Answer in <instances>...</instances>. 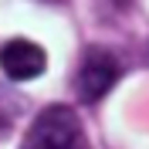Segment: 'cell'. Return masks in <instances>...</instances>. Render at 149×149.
I'll return each instance as SVG.
<instances>
[{"label":"cell","mask_w":149,"mask_h":149,"mask_svg":"<svg viewBox=\"0 0 149 149\" xmlns=\"http://www.w3.org/2000/svg\"><path fill=\"white\" fill-rule=\"evenodd\" d=\"M20 149H88L81 119L71 105H51L31 122Z\"/></svg>","instance_id":"1"},{"label":"cell","mask_w":149,"mask_h":149,"mask_svg":"<svg viewBox=\"0 0 149 149\" xmlns=\"http://www.w3.org/2000/svg\"><path fill=\"white\" fill-rule=\"evenodd\" d=\"M119 61L112 51L105 47H88L81 58V65H78V74H74V92L81 102H98L102 95H109V88L119 81Z\"/></svg>","instance_id":"2"},{"label":"cell","mask_w":149,"mask_h":149,"mask_svg":"<svg viewBox=\"0 0 149 149\" xmlns=\"http://www.w3.org/2000/svg\"><path fill=\"white\" fill-rule=\"evenodd\" d=\"M44 68H47L44 47L27 41V37H10L0 47V71L14 81H31L37 74H44Z\"/></svg>","instance_id":"3"},{"label":"cell","mask_w":149,"mask_h":149,"mask_svg":"<svg viewBox=\"0 0 149 149\" xmlns=\"http://www.w3.org/2000/svg\"><path fill=\"white\" fill-rule=\"evenodd\" d=\"M10 115H14V105H10V98L3 95V88H0V125H7Z\"/></svg>","instance_id":"4"}]
</instances>
